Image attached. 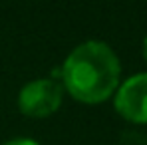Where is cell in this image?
<instances>
[{
	"instance_id": "obj_4",
	"label": "cell",
	"mask_w": 147,
	"mask_h": 145,
	"mask_svg": "<svg viewBox=\"0 0 147 145\" xmlns=\"http://www.w3.org/2000/svg\"><path fill=\"white\" fill-rule=\"evenodd\" d=\"M4 145H40V143L34 141V139H28V137H16V139H12V141H8Z\"/></svg>"
},
{
	"instance_id": "obj_3",
	"label": "cell",
	"mask_w": 147,
	"mask_h": 145,
	"mask_svg": "<svg viewBox=\"0 0 147 145\" xmlns=\"http://www.w3.org/2000/svg\"><path fill=\"white\" fill-rule=\"evenodd\" d=\"M117 113L133 123H147V72L127 78L115 94Z\"/></svg>"
},
{
	"instance_id": "obj_1",
	"label": "cell",
	"mask_w": 147,
	"mask_h": 145,
	"mask_svg": "<svg viewBox=\"0 0 147 145\" xmlns=\"http://www.w3.org/2000/svg\"><path fill=\"white\" fill-rule=\"evenodd\" d=\"M121 66L105 42L88 40L70 52L60 78L68 94L84 103L105 101L117 90Z\"/></svg>"
},
{
	"instance_id": "obj_5",
	"label": "cell",
	"mask_w": 147,
	"mask_h": 145,
	"mask_svg": "<svg viewBox=\"0 0 147 145\" xmlns=\"http://www.w3.org/2000/svg\"><path fill=\"white\" fill-rule=\"evenodd\" d=\"M143 56H145V60H147V36H145V40H143Z\"/></svg>"
},
{
	"instance_id": "obj_2",
	"label": "cell",
	"mask_w": 147,
	"mask_h": 145,
	"mask_svg": "<svg viewBox=\"0 0 147 145\" xmlns=\"http://www.w3.org/2000/svg\"><path fill=\"white\" fill-rule=\"evenodd\" d=\"M64 96V88L52 80V78H42L26 84L18 94V107L28 117H48L52 115Z\"/></svg>"
}]
</instances>
